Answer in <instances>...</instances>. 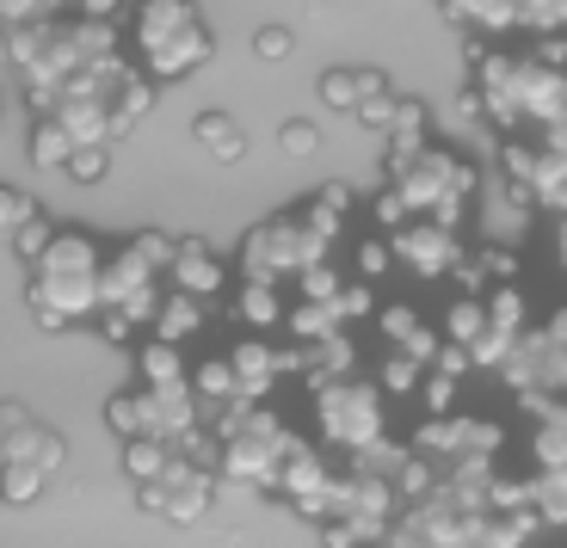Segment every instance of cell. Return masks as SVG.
<instances>
[{
  "label": "cell",
  "instance_id": "obj_1",
  "mask_svg": "<svg viewBox=\"0 0 567 548\" xmlns=\"http://www.w3.org/2000/svg\"><path fill=\"white\" fill-rule=\"evenodd\" d=\"M124 56L155 86L192 81L216 56V31L198 0H130L124 7Z\"/></svg>",
  "mask_w": 567,
  "mask_h": 548
},
{
  "label": "cell",
  "instance_id": "obj_2",
  "mask_svg": "<svg viewBox=\"0 0 567 548\" xmlns=\"http://www.w3.org/2000/svg\"><path fill=\"white\" fill-rule=\"evenodd\" d=\"M105 247L86 228H62L56 223V240L43 247V259L31 266V283H25V302L38 314L43 333H69V327L93 321L105 309Z\"/></svg>",
  "mask_w": 567,
  "mask_h": 548
},
{
  "label": "cell",
  "instance_id": "obj_3",
  "mask_svg": "<svg viewBox=\"0 0 567 548\" xmlns=\"http://www.w3.org/2000/svg\"><path fill=\"white\" fill-rule=\"evenodd\" d=\"M290 444H297V432H290L271 407H235L216 425V475H228L235 487L271 493Z\"/></svg>",
  "mask_w": 567,
  "mask_h": 548
},
{
  "label": "cell",
  "instance_id": "obj_4",
  "mask_svg": "<svg viewBox=\"0 0 567 548\" xmlns=\"http://www.w3.org/2000/svg\"><path fill=\"white\" fill-rule=\"evenodd\" d=\"M315 425H321V444L358 456L377 437H389V401L370 376H327L315 389Z\"/></svg>",
  "mask_w": 567,
  "mask_h": 548
},
{
  "label": "cell",
  "instance_id": "obj_5",
  "mask_svg": "<svg viewBox=\"0 0 567 548\" xmlns=\"http://www.w3.org/2000/svg\"><path fill=\"white\" fill-rule=\"evenodd\" d=\"M333 240L309 223V210H284L266 216L254 235L241 240V278H302L309 266H327Z\"/></svg>",
  "mask_w": 567,
  "mask_h": 548
},
{
  "label": "cell",
  "instance_id": "obj_6",
  "mask_svg": "<svg viewBox=\"0 0 567 548\" xmlns=\"http://www.w3.org/2000/svg\"><path fill=\"white\" fill-rule=\"evenodd\" d=\"M216 493H223V480H216L210 463L173 456L167 475H155V480H142L136 487V506L148 511V518H161V524H210Z\"/></svg>",
  "mask_w": 567,
  "mask_h": 548
},
{
  "label": "cell",
  "instance_id": "obj_7",
  "mask_svg": "<svg viewBox=\"0 0 567 548\" xmlns=\"http://www.w3.org/2000/svg\"><path fill=\"white\" fill-rule=\"evenodd\" d=\"M389 247H395V259L408 271H420V278H451V271L463 266V240H456V228L432 223V216H413L408 228H395Z\"/></svg>",
  "mask_w": 567,
  "mask_h": 548
},
{
  "label": "cell",
  "instance_id": "obj_8",
  "mask_svg": "<svg viewBox=\"0 0 567 548\" xmlns=\"http://www.w3.org/2000/svg\"><path fill=\"white\" fill-rule=\"evenodd\" d=\"M167 283H173V290H185V296H198V302H216V296L228 290V266H223V254H216L204 235H185L179 247H173Z\"/></svg>",
  "mask_w": 567,
  "mask_h": 548
},
{
  "label": "cell",
  "instance_id": "obj_9",
  "mask_svg": "<svg viewBox=\"0 0 567 548\" xmlns=\"http://www.w3.org/2000/svg\"><path fill=\"white\" fill-rule=\"evenodd\" d=\"M0 463H25V468H38V475H50L56 480L62 468H69V437L56 432V425H43L38 413H31L25 425H19L7 444H0Z\"/></svg>",
  "mask_w": 567,
  "mask_h": 548
},
{
  "label": "cell",
  "instance_id": "obj_10",
  "mask_svg": "<svg viewBox=\"0 0 567 548\" xmlns=\"http://www.w3.org/2000/svg\"><path fill=\"white\" fill-rule=\"evenodd\" d=\"M228 364H235V382H241V401L247 407H259V394L278 382V345H271L266 333H247L235 352H228Z\"/></svg>",
  "mask_w": 567,
  "mask_h": 548
},
{
  "label": "cell",
  "instance_id": "obj_11",
  "mask_svg": "<svg viewBox=\"0 0 567 548\" xmlns=\"http://www.w3.org/2000/svg\"><path fill=\"white\" fill-rule=\"evenodd\" d=\"M136 382L142 389H192V364H185V345L167 339H136Z\"/></svg>",
  "mask_w": 567,
  "mask_h": 548
},
{
  "label": "cell",
  "instance_id": "obj_12",
  "mask_svg": "<svg viewBox=\"0 0 567 548\" xmlns=\"http://www.w3.org/2000/svg\"><path fill=\"white\" fill-rule=\"evenodd\" d=\"M235 321L254 327V333H271L278 321H290L284 283L278 278H241V290H235Z\"/></svg>",
  "mask_w": 567,
  "mask_h": 548
},
{
  "label": "cell",
  "instance_id": "obj_13",
  "mask_svg": "<svg viewBox=\"0 0 567 548\" xmlns=\"http://www.w3.org/2000/svg\"><path fill=\"white\" fill-rule=\"evenodd\" d=\"M204 321H210V302H198V296H185V290L167 283V296H161V309H155V339L192 345V339L204 333Z\"/></svg>",
  "mask_w": 567,
  "mask_h": 548
},
{
  "label": "cell",
  "instance_id": "obj_14",
  "mask_svg": "<svg viewBox=\"0 0 567 548\" xmlns=\"http://www.w3.org/2000/svg\"><path fill=\"white\" fill-rule=\"evenodd\" d=\"M192 142H198L216 167H235V161H247V136H241V124H235L228 112H204L198 124H192Z\"/></svg>",
  "mask_w": 567,
  "mask_h": 548
},
{
  "label": "cell",
  "instance_id": "obj_15",
  "mask_svg": "<svg viewBox=\"0 0 567 548\" xmlns=\"http://www.w3.org/2000/svg\"><path fill=\"white\" fill-rule=\"evenodd\" d=\"M25 155L38 173H62L74 155V136L56 124V117H31V142H25Z\"/></svg>",
  "mask_w": 567,
  "mask_h": 548
},
{
  "label": "cell",
  "instance_id": "obj_16",
  "mask_svg": "<svg viewBox=\"0 0 567 548\" xmlns=\"http://www.w3.org/2000/svg\"><path fill=\"white\" fill-rule=\"evenodd\" d=\"M148 112H155V81L130 69V81L112 93V130H117V142H124V136H130V130H136Z\"/></svg>",
  "mask_w": 567,
  "mask_h": 548
},
{
  "label": "cell",
  "instance_id": "obj_17",
  "mask_svg": "<svg viewBox=\"0 0 567 548\" xmlns=\"http://www.w3.org/2000/svg\"><path fill=\"white\" fill-rule=\"evenodd\" d=\"M395 112H401L395 81H389V74H377V69H364V99H358V124H364V130H389V124H395Z\"/></svg>",
  "mask_w": 567,
  "mask_h": 548
},
{
  "label": "cell",
  "instance_id": "obj_18",
  "mask_svg": "<svg viewBox=\"0 0 567 548\" xmlns=\"http://www.w3.org/2000/svg\"><path fill=\"white\" fill-rule=\"evenodd\" d=\"M482 333H487V296H456L451 314H444V345L475 352V339Z\"/></svg>",
  "mask_w": 567,
  "mask_h": 548
},
{
  "label": "cell",
  "instance_id": "obj_19",
  "mask_svg": "<svg viewBox=\"0 0 567 548\" xmlns=\"http://www.w3.org/2000/svg\"><path fill=\"white\" fill-rule=\"evenodd\" d=\"M173 456H179V451H173V444H161V437H130V444H124V475L142 487V480L167 475Z\"/></svg>",
  "mask_w": 567,
  "mask_h": 548
},
{
  "label": "cell",
  "instance_id": "obj_20",
  "mask_svg": "<svg viewBox=\"0 0 567 548\" xmlns=\"http://www.w3.org/2000/svg\"><path fill=\"white\" fill-rule=\"evenodd\" d=\"M530 511H537L543 524H567V468L530 475Z\"/></svg>",
  "mask_w": 567,
  "mask_h": 548
},
{
  "label": "cell",
  "instance_id": "obj_21",
  "mask_svg": "<svg viewBox=\"0 0 567 548\" xmlns=\"http://www.w3.org/2000/svg\"><path fill=\"white\" fill-rule=\"evenodd\" d=\"M340 327H346V321H340V309H333V302H290V333L309 339V345L333 339Z\"/></svg>",
  "mask_w": 567,
  "mask_h": 548
},
{
  "label": "cell",
  "instance_id": "obj_22",
  "mask_svg": "<svg viewBox=\"0 0 567 548\" xmlns=\"http://www.w3.org/2000/svg\"><path fill=\"white\" fill-rule=\"evenodd\" d=\"M105 425H112L117 437H142V425H148V401H142V389L130 382V389H117L112 401H105Z\"/></svg>",
  "mask_w": 567,
  "mask_h": 548
},
{
  "label": "cell",
  "instance_id": "obj_23",
  "mask_svg": "<svg viewBox=\"0 0 567 548\" xmlns=\"http://www.w3.org/2000/svg\"><path fill=\"white\" fill-rule=\"evenodd\" d=\"M358 99H364V69H327L321 74V105L327 112L358 117Z\"/></svg>",
  "mask_w": 567,
  "mask_h": 548
},
{
  "label": "cell",
  "instance_id": "obj_24",
  "mask_svg": "<svg viewBox=\"0 0 567 548\" xmlns=\"http://www.w3.org/2000/svg\"><path fill=\"white\" fill-rule=\"evenodd\" d=\"M43 487H50V475H38L25 463H0V506H38Z\"/></svg>",
  "mask_w": 567,
  "mask_h": 548
},
{
  "label": "cell",
  "instance_id": "obj_25",
  "mask_svg": "<svg viewBox=\"0 0 567 548\" xmlns=\"http://www.w3.org/2000/svg\"><path fill=\"white\" fill-rule=\"evenodd\" d=\"M31 216H43V204L31 192H19V185H0V240H13L19 228L31 223Z\"/></svg>",
  "mask_w": 567,
  "mask_h": 548
},
{
  "label": "cell",
  "instance_id": "obj_26",
  "mask_svg": "<svg viewBox=\"0 0 567 548\" xmlns=\"http://www.w3.org/2000/svg\"><path fill=\"white\" fill-rule=\"evenodd\" d=\"M278 148L290 161H309L315 148H321V130H315V117H284L278 124Z\"/></svg>",
  "mask_w": 567,
  "mask_h": 548
},
{
  "label": "cell",
  "instance_id": "obj_27",
  "mask_svg": "<svg viewBox=\"0 0 567 548\" xmlns=\"http://www.w3.org/2000/svg\"><path fill=\"white\" fill-rule=\"evenodd\" d=\"M69 0H0V25L19 31V25H38V19H62Z\"/></svg>",
  "mask_w": 567,
  "mask_h": 548
},
{
  "label": "cell",
  "instance_id": "obj_28",
  "mask_svg": "<svg viewBox=\"0 0 567 548\" xmlns=\"http://www.w3.org/2000/svg\"><path fill=\"white\" fill-rule=\"evenodd\" d=\"M377 389H389V394H413V389H420V358L389 352V358H383V370H377Z\"/></svg>",
  "mask_w": 567,
  "mask_h": 548
},
{
  "label": "cell",
  "instance_id": "obj_29",
  "mask_svg": "<svg viewBox=\"0 0 567 548\" xmlns=\"http://www.w3.org/2000/svg\"><path fill=\"white\" fill-rule=\"evenodd\" d=\"M50 240H56V223H50V216H31V223L19 228L13 240H7V247H13V254L25 259V266H38V259H43V247H50Z\"/></svg>",
  "mask_w": 567,
  "mask_h": 548
},
{
  "label": "cell",
  "instance_id": "obj_30",
  "mask_svg": "<svg viewBox=\"0 0 567 548\" xmlns=\"http://www.w3.org/2000/svg\"><path fill=\"white\" fill-rule=\"evenodd\" d=\"M105 173H112V148H74L69 167H62V179H74V185H100Z\"/></svg>",
  "mask_w": 567,
  "mask_h": 548
},
{
  "label": "cell",
  "instance_id": "obj_31",
  "mask_svg": "<svg viewBox=\"0 0 567 548\" xmlns=\"http://www.w3.org/2000/svg\"><path fill=\"white\" fill-rule=\"evenodd\" d=\"M389 259H395V247H389V235H364L358 240V278H383L389 271Z\"/></svg>",
  "mask_w": 567,
  "mask_h": 548
},
{
  "label": "cell",
  "instance_id": "obj_32",
  "mask_svg": "<svg viewBox=\"0 0 567 548\" xmlns=\"http://www.w3.org/2000/svg\"><path fill=\"white\" fill-rule=\"evenodd\" d=\"M254 56H259V62H290V56H297V38H290V25H259Z\"/></svg>",
  "mask_w": 567,
  "mask_h": 548
},
{
  "label": "cell",
  "instance_id": "obj_33",
  "mask_svg": "<svg viewBox=\"0 0 567 548\" xmlns=\"http://www.w3.org/2000/svg\"><path fill=\"white\" fill-rule=\"evenodd\" d=\"M370 210H377V223H383V235H389V228H408V223H413L408 197H401L395 185H383V192H377V204H370Z\"/></svg>",
  "mask_w": 567,
  "mask_h": 548
},
{
  "label": "cell",
  "instance_id": "obj_34",
  "mask_svg": "<svg viewBox=\"0 0 567 548\" xmlns=\"http://www.w3.org/2000/svg\"><path fill=\"white\" fill-rule=\"evenodd\" d=\"M74 19H105V25H124V7L130 0H69Z\"/></svg>",
  "mask_w": 567,
  "mask_h": 548
},
{
  "label": "cell",
  "instance_id": "obj_35",
  "mask_svg": "<svg viewBox=\"0 0 567 548\" xmlns=\"http://www.w3.org/2000/svg\"><path fill=\"white\" fill-rule=\"evenodd\" d=\"M333 309H340V321H358V314H370V283L352 278V283L340 290V302H333Z\"/></svg>",
  "mask_w": 567,
  "mask_h": 548
},
{
  "label": "cell",
  "instance_id": "obj_36",
  "mask_svg": "<svg viewBox=\"0 0 567 548\" xmlns=\"http://www.w3.org/2000/svg\"><path fill=\"white\" fill-rule=\"evenodd\" d=\"M420 401L432 413H451V401H456V376H432V382H420Z\"/></svg>",
  "mask_w": 567,
  "mask_h": 548
},
{
  "label": "cell",
  "instance_id": "obj_37",
  "mask_svg": "<svg viewBox=\"0 0 567 548\" xmlns=\"http://www.w3.org/2000/svg\"><path fill=\"white\" fill-rule=\"evenodd\" d=\"M25 420H31V407H25V401H0V444H7V437H13Z\"/></svg>",
  "mask_w": 567,
  "mask_h": 548
},
{
  "label": "cell",
  "instance_id": "obj_38",
  "mask_svg": "<svg viewBox=\"0 0 567 548\" xmlns=\"http://www.w3.org/2000/svg\"><path fill=\"white\" fill-rule=\"evenodd\" d=\"M537 333L549 339V345H567V302H561V309L549 314V327H537Z\"/></svg>",
  "mask_w": 567,
  "mask_h": 548
},
{
  "label": "cell",
  "instance_id": "obj_39",
  "mask_svg": "<svg viewBox=\"0 0 567 548\" xmlns=\"http://www.w3.org/2000/svg\"><path fill=\"white\" fill-rule=\"evenodd\" d=\"M549 389L567 394V345H555V358H549Z\"/></svg>",
  "mask_w": 567,
  "mask_h": 548
},
{
  "label": "cell",
  "instance_id": "obj_40",
  "mask_svg": "<svg viewBox=\"0 0 567 548\" xmlns=\"http://www.w3.org/2000/svg\"><path fill=\"white\" fill-rule=\"evenodd\" d=\"M555 259H561V271H567V216H555Z\"/></svg>",
  "mask_w": 567,
  "mask_h": 548
}]
</instances>
